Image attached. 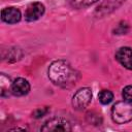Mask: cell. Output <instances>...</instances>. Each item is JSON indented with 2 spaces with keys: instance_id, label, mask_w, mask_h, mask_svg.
<instances>
[{
  "instance_id": "11",
  "label": "cell",
  "mask_w": 132,
  "mask_h": 132,
  "mask_svg": "<svg viewBox=\"0 0 132 132\" xmlns=\"http://www.w3.org/2000/svg\"><path fill=\"white\" fill-rule=\"evenodd\" d=\"M97 1L98 0H68L70 5L75 7V8H81V7L90 6L94 3H96Z\"/></svg>"
},
{
  "instance_id": "13",
  "label": "cell",
  "mask_w": 132,
  "mask_h": 132,
  "mask_svg": "<svg viewBox=\"0 0 132 132\" xmlns=\"http://www.w3.org/2000/svg\"><path fill=\"white\" fill-rule=\"evenodd\" d=\"M47 108H45V107H41V108H38V109H36L32 114V117L33 118H35V119H38V118H41V117H43L46 112H47Z\"/></svg>"
},
{
  "instance_id": "1",
  "label": "cell",
  "mask_w": 132,
  "mask_h": 132,
  "mask_svg": "<svg viewBox=\"0 0 132 132\" xmlns=\"http://www.w3.org/2000/svg\"><path fill=\"white\" fill-rule=\"evenodd\" d=\"M48 77L55 85L62 88H69L77 80L78 73L68 62L57 60L48 67Z\"/></svg>"
},
{
  "instance_id": "6",
  "label": "cell",
  "mask_w": 132,
  "mask_h": 132,
  "mask_svg": "<svg viewBox=\"0 0 132 132\" xmlns=\"http://www.w3.org/2000/svg\"><path fill=\"white\" fill-rule=\"evenodd\" d=\"M116 59L122 66L132 70V48L128 46L120 47L116 53Z\"/></svg>"
},
{
  "instance_id": "7",
  "label": "cell",
  "mask_w": 132,
  "mask_h": 132,
  "mask_svg": "<svg viewBox=\"0 0 132 132\" xmlns=\"http://www.w3.org/2000/svg\"><path fill=\"white\" fill-rule=\"evenodd\" d=\"M10 91L15 96H24V95H27L29 93V91H30V84L28 82L27 79L22 78V77H19L16 79H14L13 82H11Z\"/></svg>"
},
{
  "instance_id": "5",
  "label": "cell",
  "mask_w": 132,
  "mask_h": 132,
  "mask_svg": "<svg viewBox=\"0 0 132 132\" xmlns=\"http://www.w3.org/2000/svg\"><path fill=\"white\" fill-rule=\"evenodd\" d=\"M44 13V5L40 2H33L28 5L25 11V20L33 22L38 20Z\"/></svg>"
},
{
  "instance_id": "3",
  "label": "cell",
  "mask_w": 132,
  "mask_h": 132,
  "mask_svg": "<svg viewBox=\"0 0 132 132\" xmlns=\"http://www.w3.org/2000/svg\"><path fill=\"white\" fill-rule=\"evenodd\" d=\"M92 99V92L90 88H81L79 89L72 98V105L73 108L76 110L85 109L91 102Z\"/></svg>"
},
{
  "instance_id": "10",
  "label": "cell",
  "mask_w": 132,
  "mask_h": 132,
  "mask_svg": "<svg viewBox=\"0 0 132 132\" xmlns=\"http://www.w3.org/2000/svg\"><path fill=\"white\" fill-rule=\"evenodd\" d=\"M98 98H99V101L102 103V104H108L112 101L113 99V94L109 91V90H102L99 95H98Z\"/></svg>"
},
{
  "instance_id": "2",
  "label": "cell",
  "mask_w": 132,
  "mask_h": 132,
  "mask_svg": "<svg viewBox=\"0 0 132 132\" xmlns=\"http://www.w3.org/2000/svg\"><path fill=\"white\" fill-rule=\"evenodd\" d=\"M111 118L117 124H125L132 120V103L119 101L111 108Z\"/></svg>"
},
{
  "instance_id": "4",
  "label": "cell",
  "mask_w": 132,
  "mask_h": 132,
  "mask_svg": "<svg viewBox=\"0 0 132 132\" xmlns=\"http://www.w3.org/2000/svg\"><path fill=\"white\" fill-rule=\"evenodd\" d=\"M41 131H71V125L70 123L62 118H55L48 120L42 127Z\"/></svg>"
},
{
  "instance_id": "12",
  "label": "cell",
  "mask_w": 132,
  "mask_h": 132,
  "mask_svg": "<svg viewBox=\"0 0 132 132\" xmlns=\"http://www.w3.org/2000/svg\"><path fill=\"white\" fill-rule=\"evenodd\" d=\"M123 98L125 101H128L130 103H132V86H127L124 88L123 90Z\"/></svg>"
},
{
  "instance_id": "8",
  "label": "cell",
  "mask_w": 132,
  "mask_h": 132,
  "mask_svg": "<svg viewBox=\"0 0 132 132\" xmlns=\"http://www.w3.org/2000/svg\"><path fill=\"white\" fill-rule=\"evenodd\" d=\"M1 19L7 24H15L21 20V11L15 7H6L1 11Z\"/></svg>"
},
{
  "instance_id": "9",
  "label": "cell",
  "mask_w": 132,
  "mask_h": 132,
  "mask_svg": "<svg viewBox=\"0 0 132 132\" xmlns=\"http://www.w3.org/2000/svg\"><path fill=\"white\" fill-rule=\"evenodd\" d=\"M125 0H107L106 2H104L102 5H101V7H99L100 8V10H104V13H106V12H109V11H111V10H113L114 8H117L118 6H120L123 2H124Z\"/></svg>"
}]
</instances>
